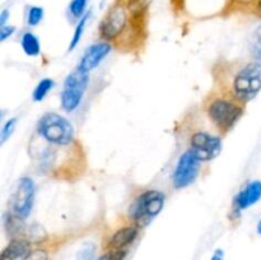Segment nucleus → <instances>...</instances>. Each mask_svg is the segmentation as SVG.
Masks as SVG:
<instances>
[{
  "mask_svg": "<svg viewBox=\"0 0 261 260\" xmlns=\"http://www.w3.org/2000/svg\"><path fill=\"white\" fill-rule=\"evenodd\" d=\"M138 236V229L135 227H124L120 228L111 239V246L114 249H122L132 244Z\"/></svg>",
  "mask_w": 261,
  "mask_h": 260,
  "instance_id": "13",
  "label": "nucleus"
},
{
  "mask_svg": "<svg viewBox=\"0 0 261 260\" xmlns=\"http://www.w3.org/2000/svg\"><path fill=\"white\" fill-rule=\"evenodd\" d=\"M37 130L41 137L51 144L66 145L74 139V126L71 122L55 112L43 115L38 121Z\"/></svg>",
  "mask_w": 261,
  "mask_h": 260,
  "instance_id": "1",
  "label": "nucleus"
},
{
  "mask_svg": "<svg viewBox=\"0 0 261 260\" xmlns=\"http://www.w3.org/2000/svg\"><path fill=\"white\" fill-rule=\"evenodd\" d=\"M109 255V260H124L125 251L121 249H116L115 251H111Z\"/></svg>",
  "mask_w": 261,
  "mask_h": 260,
  "instance_id": "24",
  "label": "nucleus"
},
{
  "mask_svg": "<svg viewBox=\"0 0 261 260\" xmlns=\"http://www.w3.org/2000/svg\"><path fill=\"white\" fill-rule=\"evenodd\" d=\"M261 91V64H247L234 76L233 93L241 101L247 102L257 96Z\"/></svg>",
  "mask_w": 261,
  "mask_h": 260,
  "instance_id": "2",
  "label": "nucleus"
},
{
  "mask_svg": "<svg viewBox=\"0 0 261 260\" xmlns=\"http://www.w3.org/2000/svg\"><path fill=\"white\" fill-rule=\"evenodd\" d=\"M165 205V195L158 190H148L140 194L129 206L130 218L135 222H148L160 214Z\"/></svg>",
  "mask_w": 261,
  "mask_h": 260,
  "instance_id": "3",
  "label": "nucleus"
},
{
  "mask_svg": "<svg viewBox=\"0 0 261 260\" xmlns=\"http://www.w3.org/2000/svg\"><path fill=\"white\" fill-rule=\"evenodd\" d=\"M15 125H17V119H15V117L9 119L5 122L4 126H3L2 129V133H0V142H2V144H4V143L12 137V134L15 130Z\"/></svg>",
  "mask_w": 261,
  "mask_h": 260,
  "instance_id": "20",
  "label": "nucleus"
},
{
  "mask_svg": "<svg viewBox=\"0 0 261 260\" xmlns=\"http://www.w3.org/2000/svg\"><path fill=\"white\" fill-rule=\"evenodd\" d=\"M8 18H9V12L7 9H4L0 14V27H4L5 23H7Z\"/></svg>",
  "mask_w": 261,
  "mask_h": 260,
  "instance_id": "25",
  "label": "nucleus"
},
{
  "mask_svg": "<svg viewBox=\"0 0 261 260\" xmlns=\"http://www.w3.org/2000/svg\"><path fill=\"white\" fill-rule=\"evenodd\" d=\"M111 48V45L107 42H98L89 46L86 53H84V55L82 56L78 68L81 70L89 73L103 61V59L109 55Z\"/></svg>",
  "mask_w": 261,
  "mask_h": 260,
  "instance_id": "10",
  "label": "nucleus"
},
{
  "mask_svg": "<svg viewBox=\"0 0 261 260\" xmlns=\"http://www.w3.org/2000/svg\"><path fill=\"white\" fill-rule=\"evenodd\" d=\"M14 32H15L14 25H4V27H0V41H5Z\"/></svg>",
  "mask_w": 261,
  "mask_h": 260,
  "instance_id": "23",
  "label": "nucleus"
},
{
  "mask_svg": "<svg viewBox=\"0 0 261 260\" xmlns=\"http://www.w3.org/2000/svg\"><path fill=\"white\" fill-rule=\"evenodd\" d=\"M20 43H22V48L28 56H37L41 51V45L38 38L33 35L32 32H25L24 35L22 36V40H20Z\"/></svg>",
  "mask_w": 261,
  "mask_h": 260,
  "instance_id": "14",
  "label": "nucleus"
},
{
  "mask_svg": "<svg viewBox=\"0 0 261 260\" xmlns=\"http://www.w3.org/2000/svg\"><path fill=\"white\" fill-rule=\"evenodd\" d=\"M261 199V181L255 180L247 184L245 189H242L239 194H237L236 199H234V205H236V212L242 211V209H247L251 205L256 204Z\"/></svg>",
  "mask_w": 261,
  "mask_h": 260,
  "instance_id": "11",
  "label": "nucleus"
},
{
  "mask_svg": "<svg viewBox=\"0 0 261 260\" xmlns=\"http://www.w3.org/2000/svg\"><path fill=\"white\" fill-rule=\"evenodd\" d=\"M88 73L81 70L79 68H76V70L66 76L63 93H61V106L65 111H74L81 105L82 98L88 87Z\"/></svg>",
  "mask_w": 261,
  "mask_h": 260,
  "instance_id": "4",
  "label": "nucleus"
},
{
  "mask_svg": "<svg viewBox=\"0 0 261 260\" xmlns=\"http://www.w3.org/2000/svg\"><path fill=\"white\" fill-rule=\"evenodd\" d=\"M257 232H259V233L261 235V219H260L259 224H257Z\"/></svg>",
  "mask_w": 261,
  "mask_h": 260,
  "instance_id": "28",
  "label": "nucleus"
},
{
  "mask_svg": "<svg viewBox=\"0 0 261 260\" xmlns=\"http://www.w3.org/2000/svg\"><path fill=\"white\" fill-rule=\"evenodd\" d=\"M127 22L126 8L122 4H115L107 12L105 18L99 24V35L106 40H114L121 35Z\"/></svg>",
  "mask_w": 261,
  "mask_h": 260,
  "instance_id": "8",
  "label": "nucleus"
},
{
  "mask_svg": "<svg viewBox=\"0 0 261 260\" xmlns=\"http://www.w3.org/2000/svg\"><path fill=\"white\" fill-rule=\"evenodd\" d=\"M201 161L195 155L193 150H186L178 160L177 166L173 172L172 180L176 189H182L191 185L196 180L200 171Z\"/></svg>",
  "mask_w": 261,
  "mask_h": 260,
  "instance_id": "6",
  "label": "nucleus"
},
{
  "mask_svg": "<svg viewBox=\"0 0 261 260\" xmlns=\"http://www.w3.org/2000/svg\"><path fill=\"white\" fill-rule=\"evenodd\" d=\"M35 200V183L30 177H22L17 184L12 198V208L17 217L24 219L30 216Z\"/></svg>",
  "mask_w": 261,
  "mask_h": 260,
  "instance_id": "7",
  "label": "nucleus"
},
{
  "mask_svg": "<svg viewBox=\"0 0 261 260\" xmlns=\"http://www.w3.org/2000/svg\"><path fill=\"white\" fill-rule=\"evenodd\" d=\"M94 254V246L93 245H88L84 246L81 251L78 252V260H92Z\"/></svg>",
  "mask_w": 261,
  "mask_h": 260,
  "instance_id": "22",
  "label": "nucleus"
},
{
  "mask_svg": "<svg viewBox=\"0 0 261 260\" xmlns=\"http://www.w3.org/2000/svg\"><path fill=\"white\" fill-rule=\"evenodd\" d=\"M97 260H109V255H103V256H101V257H98V259Z\"/></svg>",
  "mask_w": 261,
  "mask_h": 260,
  "instance_id": "27",
  "label": "nucleus"
},
{
  "mask_svg": "<svg viewBox=\"0 0 261 260\" xmlns=\"http://www.w3.org/2000/svg\"><path fill=\"white\" fill-rule=\"evenodd\" d=\"M88 0H71L69 4V12L74 18H82L86 14Z\"/></svg>",
  "mask_w": 261,
  "mask_h": 260,
  "instance_id": "18",
  "label": "nucleus"
},
{
  "mask_svg": "<svg viewBox=\"0 0 261 260\" xmlns=\"http://www.w3.org/2000/svg\"><path fill=\"white\" fill-rule=\"evenodd\" d=\"M222 142L218 137L198 132L191 137V150L200 161H211L221 153Z\"/></svg>",
  "mask_w": 261,
  "mask_h": 260,
  "instance_id": "9",
  "label": "nucleus"
},
{
  "mask_svg": "<svg viewBox=\"0 0 261 260\" xmlns=\"http://www.w3.org/2000/svg\"><path fill=\"white\" fill-rule=\"evenodd\" d=\"M43 18V9L41 7H31L27 13L28 25H37Z\"/></svg>",
  "mask_w": 261,
  "mask_h": 260,
  "instance_id": "19",
  "label": "nucleus"
},
{
  "mask_svg": "<svg viewBox=\"0 0 261 260\" xmlns=\"http://www.w3.org/2000/svg\"><path fill=\"white\" fill-rule=\"evenodd\" d=\"M53 87H54V82L51 81V79L48 78L42 79V81L37 84L35 91H33V99H35L36 102L42 101Z\"/></svg>",
  "mask_w": 261,
  "mask_h": 260,
  "instance_id": "16",
  "label": "nucleus"
},
{
  "mask_svg": "<svg viewBox=\"0 0 261 260\" xmlns=\"http://www.w3.org/2000/svg\"><path fill=\"white\" fill-rule=\"evenodd\" d=\"M224 259V252L222 250H216V252L212 256V260H223Z\"/></svg>",
  "mask_w": 261,
  "mask_h": 260,
  "instance_id": "26",
  "label": "nucleus"
},
{
  "mask_svg": "<svg viewBox=\"0 0 261 260\" xmlns=\"http://www.w3.org/2000/svg\"><path fill=\"white\" fill-rule=\"evenodd\" d=\"M32 255L31 244L27 240L15 239L3 250L0 260H28Z\"/></svg>",
  "mask_w": 261,
  "mask_h": 260,
  "instance_id": "12",
  "label": "nucleus"
},
{
  "mask_svg": "<svg viewBox=\"0 0 261 260\" xmlns=\"http://www.w3.org/2000/svg\"><path fill=\"white\" fill-rule=\"evenodd\" d=\"M89 17H91V12H87L86 14L81 18V20L78 22V24H76L75 32H74L73 38H71V42H70V45H69V51L74 50V48L76 47V45L79 43V41H81L82 36H83V33H84V30H86V25H87V22H88Z\"/></svg>",
  "mask_w": 261,
  "mask_h": 260,
  "instance_id": "15",
  "label": "nucleus"
},
{
  "mask_svg": "<svg viewBox=\"0 0 261 260\" xmlns=\"http://www.w3.org/2000/svg\"><path fill=\"white\" fill-rule=\"evenodd\" d=\"M208 114L219 129L227 132L242 116V109L234 102L219 98L212 102L208 109Z\"/></svg>",
  "mask_w": 261,
  "mask_h": 260,
  "instance_id": "5",
  "label": "nucleus"
},
{
  "mask_svg": "<svg viewBox=\"0 0 261 260\" xmlns=\"http://www.w3.org/2000/svg\"><path fill=\"white\" fill-rule=\"evenodd\" d=\"M259 9H260V10H261V2H260V3H259Z\"/></svg>",
  "mask_w": 261,
  "mask_h": 260,
  "instance_id": "29",
  "label": "nucleus"
},
{
  "mask_svg": "<svg viewBox=\"0 0 261 260\" xmlns=\"http://www.w3.org/2000/svg\"><path fill=\"white\" fill-rule=\"evenodd\" d=\"M250 48H251V54L255 58V60L261 64V25L260 27H257V30L255 31L254 36H252Z\"/></svg>",
  "mask_w": 261,
  "mask_h": 260,
  "instance_id": "17",
  "label": "nucleus"
},
{
  "mask_svg": "<svg viewBox=\"0 0 261 260\" xmlns=\"http://www.w3.org/2000/svg\"><path fill=\"white\" fill-rule=\"evenodd\" d=\"M149 4V0H130V9L134 13H142Z\"/></svg>",
  "mask_w": 261,
  "mask_h": 260,
  "instance_id": "21",
  "label": "nucleus"
}]
</instances>
